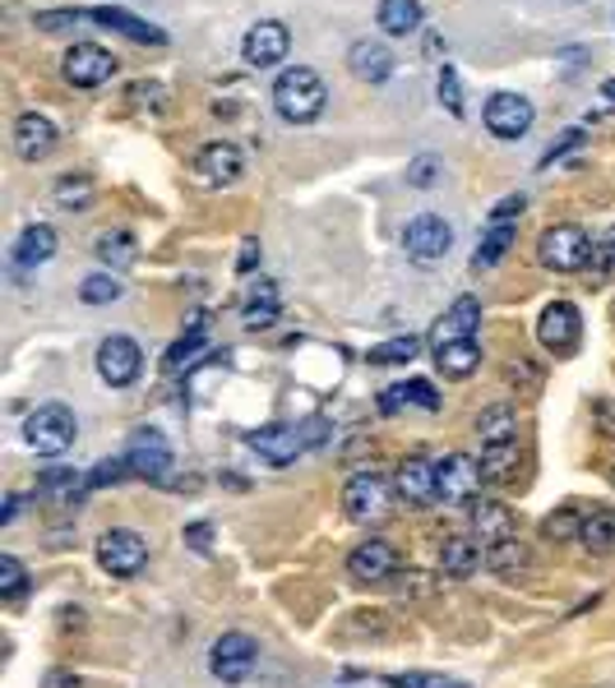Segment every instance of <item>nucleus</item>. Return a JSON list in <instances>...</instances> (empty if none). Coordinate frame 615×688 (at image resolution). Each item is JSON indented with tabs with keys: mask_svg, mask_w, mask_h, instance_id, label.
Returning <instances> with one entry per match:
<instances>
[{
	"mask_svg": "<svg viewBox=\"0 0 615 688\" xmlns=\"http://www.w3.org/2000/svg\"><path fill=\"white\" fill-rule=\"evenodd\" d=\"M324 102H329V88L311 66H287L279 75V83H273V107H279V116L292 120V125L315 120L324 111Z\"/></svg>",
	"mask_w": 615,
	"mask_h": 688,
	"instance_id": "1",
	"label": "nucleus"
},
{
	"mask_svg": "<svg viewBox=\"0 0 615 688\" xmlns=\"http://www.w3.org/2000/svg\"><path fill=\"white\" fill-rule=\"evenodd\" d=\"M75 434H79V421L66 402H42L38 412L23 421V444L42 458H60L75 444Z\"/></svg>",
	"mask_w": 615,
	"mask_h": 688,
	"instance_id": "2",
	"label": "nucleus"
},
{
	"mask_svg": "<svg viewBox=\"0 0 615 688\" xmlns=\"http://www.w3.org/2000/svg\"><path fill=\"white\" fill-rule=\"evenodd\" d=\"M593 249H597V245L588 240V232H583V227L556 223V227L541 232L537 259H541V268H550V273H578V268L593 264Z\"/></svg>",
	"mask_w": 615,
	"mask_h": 688,
	"instance_id": "3",
	"label": "nucleus"
},
{
	"mask_svg": "<svg viewBox=\"0 0 615 688\" xmlns=\"http://www.w3.org/2000/svg\"><path fill=\"white\" fill-rule=\"evenodd\" d=\"M260 666V642L251 633H223L208 647V670L223 684H245L251 670Z\"/></svg>",
	"mask_w": 615,
	"mask_h": 688,
	"instance_id": "4",
	"label": "nucleus"
},
{
	"mask_svg": "<svg viewBox=\"0 0 615 688\" xmlns=\"http://www.w3.org/2000/svg\"><path fill=\"white\" fill-rule=\"evenodd\" d=\"M172 444L163 440L158 430H139L135 440L126 444V472L139 476V481H153V485H167L172 481Z\"/></svg>",
	"mask_w": 615,
	"mask_h": 688,
	"instance_id": "5",
	"label": "nucleus"
},
{
	"mask_svg": "<svg viewBox=\"0 0 615 688\" xmlns=\"http://www.w3.org/2000/svg\"><path fill=\"white\" fill-rule=\"evenodd\" d=\"M98 564L111 573V578H135L144 564H148V541L130 527H111L102 531L98 541Z\"/></svg>",
	"mask_w": 615,
	"mask_h": 688,
	"instance_id": "6",
	"label": "nucleus"
},
{
	"mask_svg": "<svg viewBox=\"0 0 615 688\" xmlns=\"http://www.w3.org/2000/svg\"><path fill=\"white\" fill-rule=\"evenodd\" d=\"M449 245H453V227L445 223V217H436V213L412 217L408 232H403V249H408V259H417V264H440L449 255Z\"/></svg>",
	"mask_w": 615,
	"mask_h": 688,
	"instance_id": "7",
	"label": "nucleus"
},
{
	"mask_svg": "<svg viewBox=\"0 0 615 688\" xmlns=\"http://www.w3.org/2000/svg\"><path fill=\"white\" fill-rule=\"evenodd\" d=\"M389 494L393 490H389V481L380 472H357L348 481V490H343V513L352 522H380L389 513Z\"/></svg>",
	"mask_w": 615,
	"mask_h": 688,
	"instance_id": "8",
	"label": "nucleus"
},
{
	"mask_svg": "<svg viewBox=\"0 0 615 688\" xmlns=\"http://www.w3.org/2000/svg\"><path fill=\"white\" fill-rule=\"evenodd\" d=\"M436 472H440V499L445 504H477V494H481V462H472L468 453H449L436 462Z\"/></svg>",
	"mask_w": 615,
	"mask_h": 688,
	"instance_id": "9",
	"label": "nucleus"
},
{
	"mask_svg": "<svg viewBox=\"0 0 615 688\" xmlns=\"http://www.w3.org/2000/svg\"><path fill=\"white\" fill-rule=\"evenodd\" d=\"M287 51H292V33H287V23H279V19H260L251 33H245V42H241L245 66H255V70H273L279 60H287Z\"/></svg>",
	"mask_w": 615,
	"mask_h": 688,
	"instance_id": "10",
	"label": "nucleus"
},
{
	"mask_svg": "<svg viewBox=\"0 0 615 688\" xmlns=\"http://www.w3.org/2000/svg\"><path fill=\"white\" fill-rule=\"evenodd\" d=\"M241 171H245V158H241V148L227 144V139L204 144L195 153V180L204 185V190H223V185L241 180Z\"/></svg>",
	"mask_w": 615,
	"mask_h": 688,
	"instance_id": "11",
	"label": "nucleus"
},
{
	"mask_svg": "<svg viewBox=\"0 0 615 688\" xmlns=\"http://www.w3.org/2000/svg\"><path fill=\"white\" fill-rule=\"evenodd\" d=\"M578 337H583V320H578V309H574L569 301H550V305L541 309V320H537V342H541L546 352L565 356V352H574V347H578Z\"/></svg>",
	"mask_w": 615,
	"mask_h": 688,
	"instance_id": "12",
	"label": "nucleus"
},
{
	"mask_svg": "<svg viewBox=\"0 0 615 688\" xmlns=\"http://www.w3.org/2000/svg\"><path fill=\"white\" fill-rule=\"evenodd\" d=\"M139 370H144V352H139V342L135 337H107L102 347H98V374L111 384V389H130L139 380Z\"/></svg>",
	"mask_w": 615,
	"mask_h": 688,
	"instance_id": "13",
	"label": "nucleus"
},
{
	"mask_svg": "<svg viewBox=\"0 0 615 688\" xmlns=\"http://www.w3.org/2000/svg\"><path fill=\"white\" fill-rule=\"evenodd\" d=\"M393 490H398V499H403V504H412V509L436 504V499H440V472H436V462H430V458H408L403 466H398Z\"/></svg>",
	"mask_w": 615,
	"mask_h": 688,
	"instance_id": "14",
	"label": "nucleus"
},
{
	"mask_svg": "<svg viewBox=\"0 0 615 688\" xmlns=\"http://www.w3.org/2000/svg\"><path fill=\"white\" fill-rule=\"evenodd\" d=\"M533 102L518 98V92H496V98L486 102V130L496 139H518L533 130Z\"/></svg>",
	"mask_w": 615,
	"mask_h": 688,
	"instance_id": "15",
	"label": "nucleus"
},
{
	"mask_svg": "<svg viewBox=\"0 0 615 688\" xmlns=\"http://www.w3.org/2000/svg\"><path fill=\"white\" fill-rule=\"evenodd\" d=\"M111 70H116V60H111V51H102L98 42H75V47L66 51V79H70L75 88H98V83L111 79Z\"/></svg>",
	"mask_w": 615,
	"mask_h": 688,
	"instance_id": "16",
	"label": "nucleus"
},
{
	"mask_svg": "<svg viewBox=\"0 0 615 688\" xmlns=\"http://www.w3.org/2000/svg\"><path fill=\"white\" fill-rule=\"evenodd\" d=\"M251 444L269 466H292L301 453H305V434L296 430V425H264V430H255Z\"/></svg>",
	"mask_w": 615,
	"mask_h": 688,
	"instance_id": "17",
	"label": "nucleus"
},
{
	"mask_svg": "<svg viewBox=\"0 0 615 688\" xmlns=\"http://www.w3.org/2000/svg\"><path fill=\"white\" fill-rule=\"evenodd\" d=\"M477 324H481V301L477 296H458L449 309H445V320L430 328V347H449V342H468L477 337Z\"/></svg>",
	"mask_w": 615,
	"mask_h": 688,
	"instance_id": "18",
	"label": "nucleus"
},
{
	"mask_svg": "<svg viewBox=\"0 0 615 688\" xmlns=\"http://www.w3.org/2000/svg\"><path fill=\"white\" fill-rule=\"evenodd\" d=\"M393 569H398V550H393L384 537L361 541V546L348 554V573H352L357 582H384V578H393Z\"/></svg>",
	"mask_w": 615,
	"mask_h": 688,
	"instance_id": "19",
	"label": "nucleus"
},
{
	"mask_svg": "<svg viewBox=\"0 0 615 688\" xmlns=\"http://www.w3.org/2000/svg\"><path fill=\"white\" fill-rule=\"evenodd\" d=\"M51 148H56V125L47 116H38V111H23L14 120V153L23 163H42Z\"/></svg>",
	"mask_w": 615,
	"mask_h": 688,
	"instance_id": "20",
	"label": "nucleus"
},
{
	"mask_svg": "<svg viewBox=\"0 0 615 688\" xmlns=\"http://www.w3.org/2000/svg\"><path fill=\"white\" fill-rule=\"evenodd\" d=\"M472 531H477L481 550H490V546H500V541L518 537V531H514V513H509L505 504H496V499H481V504H472Z\"/></svg>",
	"mask_w": 615,
	"mask_h": 688,
	"instance_id": "21",
	"label": "nucleus"
},
{
	"mask_svg": "<svg viewBox=\"0 0 615 688\" xmlns=\"http://www.w3.org/2000/svg\"><path fill=\"white\" fill-rule=\"evenodd\" d=\"M481 564H486V550L477 541H468V537H449L440 546V569H445V578H472Z\"/></svg>",
	"mask_w": 615,
	"mask_h": 688,
	"instance_id": "22",
	"label": "nucleus"
},
{
	"mask_svg": "<svg viewBox=\"0 0 615 688\" xmlns=\"http://www.w3.org/2000/svg\"><path fill=\"white\" fill-rule=\"evenodd\" d=\"M348 66H352V75L365 79V83H384V79L393 75V56H389L380 42H352Z\"/></svg>",
	"mask_w": 615,
	"mask_h": 688,
	"instance_id": "23",
	"label": "nucleus"
},
{
	"mask_svg": "<svg viewBox=\"0 0 615 688\" xmlns=\"http://www.w3.org/2000/svg\"><path fill=\"white\" fill-rule=\"evenodd\" d=\"M56 255V232L47 227V223H38V227H28L19 240H14V249H10V259H14V268H38V264H47Z\"/></svg>",
	"mask_w": 615,
	"mask_h": 688,
	"instance_id": "24",
	"label": "nucleus"
},
{
	"mask_svg": "<svg viewBox=\"0 0 615 688\" xmlns=\"http://www.w3.org/2000/svg\"><path fill=\"white\" fill-rule=\"evenodd\" d=\"M88 19H98L102 28H116V33H126V38H135V42H153V47H163V42H167L163 28H153V23L135 19L130 10H111V6H102V10H88Z\"/></svg>",
	"mask_w": 615,
	"mask_h": 688,
	"instance_id": "25",
	"label": "nucleus"
},
{
	"mask_svg": "<svg viewBox=\"0 0 615 688\" xmlns=\"http://www.w3.org/2000/svg\"><path fill=\"white\" fill-rule=\"evenodd\" d=\"M477 434H481V444H514L518 440V412L505 402L486 406V412L477 416Z\"/></svg>",
	"mask_w": 615,
	"mask_h": 688,
	"instance_id": "26",
	"label": "nucleus"
},
{
	"mask_svg": "<svg viewBox=\"0 0 615 688\" xmlns=\"http://www.w3.org/2000/svg\"><path fill=\"white\" fill-rule=\"evenodd\" d=\"M436 365H440L445 380H468V374L481 365L477 337H468V342H449V347H440V352H436Z\"/></svg>",
	"mask_w": 615,
	"mask_h": 688,
	"instance_id": "27",
	"label": "nucleus"
},
{
	"mask_svg": "<svg viewBox=\"0 0 615 688\" xmlns=\"http://www.w3.org/2000/svg\"><path fill=\"white\" fill-rule=\"evenodd\" d=\"M486 569H490V573H505V578L528 573V569H533V550L523 546L518 537H509V541H500V546L486 550Z\"/></svg>",
	"mask_w": 615,
	"mask_h": 688,
	"instance_id": "28",
	"label": "nucleus"
},
{
	"mask_svg": "<svg viewBox=\"0 0 615 688\" xmlns=\"http://www.w3.org/2000/svg\"><path fill=\"white\" fill-rule=\"evenodd\" d=\"M403 402H417V406H426V412H440V393H436V384H430V380L393 384V389H384V397H380L384 412H398Z\"/></svg>",
	"mask_w": 615,
	"mask_h": 688,
	"instance_id": "29",
	"label": "nucleus"
},
{
	"mask_svg": "<svg viewBox=\"0 0 615 688\" xmlns=\"http://www.w3.org/2000/svg\"><path fill=\"white\" fill-rule=\"evenodd\" d=\"M380 28L393 38H408L421 28V0H380Z\"/></svg>",
	"mask_w": 615,
	"mask_h": 688,
	"instance_id": "30",
	"label": "nucleus"
},
{
	"mask_svg": "<svg viewBox=\"0 0 615 688\" xmlns=\"http://www.w3.org/2000/svg\"><path fill=\"white\" fill-rule=\"evenodd\" d=\"M273 320H279V287L269 277H260V283H251V296H245V324L269 328Z\"/></svg>",
	"mask_w": 615,
	"mask_h": 688,
	"instance_id": "31",
	"label": "nucleus"
},
{
	"mask_svg": "<svg viewBox=\"0 0 615 688\" xmlns=\"http://www.w3.org/2000/svg\"><path fill=\"white\" fill-rule=\"evenodd\" d=\"M578 541L588 546L593 554H615V513L611 509L588 513V518H583V527H578Z\"/></svg>",
	"mask_w": 615,
	"mask_h": 688,
	"instance_id": "32",
	"label": "nucleus"
},
{
	"mask_svg": "<svg viewBox=\"0 0 615 688\" xmlns=\"http://www.w3.org/2000/svg\"><path fill=\"white\" fill-rule=\"evenodd\" d=\"M514 236H518V223H490V232H486L481 249H477V255H472V264H477V268H490V264H500V259L509 255Z\"/></svg>",
	"mask_w": 615,
	"mask_h": 688,
	"instance_id": "33",
	"label": "nucleus"
},
{
	"mask_svg": "<svg viewBox=\"0 0 615 688\" xmlns=\"http://www.w3.org/2000/svg\"><path fill=\"white\" fill-rule=\"evenodd\" d=\"M518 466V440L514 444H481V472L486 481H509Z\"/></svg>",
	"mask_w": 615,
	"mask_h": 688,
	"instance_id": "34",
	"label": "nucleus"
},
{
	"mask_svg": "<svg viewBox=\"0 0 615 688\" xmlns=\"http://www.w3.org/2000/svg\"><path fill=\"white\" fill-rule=\"evenodd\" d=\"M88 199H94V180H88V176H66V180H56V204L66 208V213H84Z\"/></svg>",
	"mask_w": 615,
	"mask_h": 688,
	"instance_id": "35",
	"label": "nucleus"
},
{
	"mask_svg": "<svg viewBox=\"0 0 615 688\" xmlns=\"http://www.w3.org/2000/svg\"><path fill=\"white\" fill-rule=\"evenodd\" d=\"M98 259L111 264V268L135 264V240H130L126 232H102V236H98Z\"/></svg>",
	"mask_w": 615,
	"mask_h": 688,
	"instance_id": "36",
	"label": "nucleus"
},
{
	"mask_svg": "<svg viewBox=\"0 0 615 688\" xmlns=\"http://www.w3.org/2000/svg\"><path fill=\"white\" fill-rule=\"evenodd\" d=\"M417 347H421V342L412 333L408 337H389V342H380V347H371V356H365V361H371V365H398V361H412Z\"/></svg>",
	"mask_w": 615,
	"mask_h": 688,
	"instance_id": "37",
	"label": "nucleus"
},
{
	"mask_svg": "<svg viewBox=\"0 0 615 688\" xmlns=\"http://www.w3.org/2000/svg\"><path fill=\"white\" fill-rule=\"evenodd\" d=\"M120 292V277L116 273H94V277H84V287H79V296L88 301V305H107V301H116Z\"/></svg>",
	"mask_w": 615,
	"mask_h": 688,
	"instance_id": "38",
	"label": "nucleus"
},
{
	"mask_svg": "<svg viewBox=\"0 0 615 688\" xmlns=\"http://www.w3.org/2000/svg\"><path fill=\"white\" fill-rule=\"evenodd\" d=\"M84 485H88V481H79L75 472H47V476H42V494H51L56 504H75V499L84 494Z\"/></svg>",
	"mask_w": 615,
	"mask_h": 688,
	"instance_id": "39",
	"label": "nucleus"
},
{
	"mask_svg": "<svg viewBox=\"0 0 615 688\" xmlns=\"http://www.w3.org/2000/svg\"><path fill=\"white\" fill-rule=\"evenodd\" d=\"M28 587V573L14 554H0V601H19Z\"/></svg>",
	"mask_w": 615,
	"mask_h": 688,
	"instance_id": "40",
	"label": "nucleus"
},
{
	"mask_svg": "<svg viewBox=\"0 0 615 688\" xmlns=\"http://www.w3.org/2000/svg\"><path fill=\"white\" fill-rule=\"evenodd\" d=\"M578 527H583V518H574L569 509H565V513H550V518L541 522L546 537H578Z\"/></svg>",
	"mask_w": 615,
	"mask_h": 688,
	"instance_id": "41",
	"label": "nucleus"
},
{
	"mask_svg": "<svg viewBox=\"0 0 615 688\" xmlns=\"http://www.w3.org/2000/svg\"><path fill=\"white\" fill-rule=\"evenodd\" d=\"M593 268H597V273H615V227L597 240V249H593Z\"/></svg>",
	"mask_w": 615,
	"mask_h": 688,
	"instance_id": "42",
	"label": "nucleus"
},
{
	"mask_svg": "<svg viewBox=\"0 0 615 688\" xmlns=\"http://www.w3.org/2000/svg\"><path fill=\"white\" fill-rule=\"evenodd\" d=\"M440 102H445V107H449L453 116H458V111H463V98H458V75H453L449 66L440 70Z\"/></svg>",
	"mask_w": 615,
	"mask_h": 688,
	"instance_id": "43",
	"label": "nucleus"
},
{
	"mask_svg": "<svg viewBox=\"0 0 615 688\" xmlns=\"http://www.w3.org/2000/svg\"><path fill=\"white\" fill-rule=\"evenodd\" d=\"M408 180L426 190V185H436V180H440V163H436V158H417L412 171H408Z\"/></svg>",
	"mask_w": 615,
	"mask_h": 688,
	"instance_id": "44",
	"label": "nucleus"
},
{
	"mask_svg": "<svg viewBox=\"0 0 615 688\" xmlns=\"http://www.w3.org/2000/svg\"><path fill=\"white\" fill-rule=\"evenodd\" d=\"M523 217V195H509L496 204V213H490V223H518Z\"/></svg>",
	"mask_w": 615,
	"mask_h": 688,
	"instance_id": "45",
	"label": "nucleus"
},
{
	"mask_svg": "<svg viewBox=\"0 0 615 688\" xmlns=\"http://www.w3.org/2000/svg\"><path fill=\"white\" fill-rule=\"evenodd\" d=\"M398 688H463V684H449V679H436V675H403L393 679Z\"/></svg>",
	"mask_w": 615,
	"mask_h": 688,
	"instance_id": "46",
	"label": "nucleus"
},
{
	"mask_svg": "<svg viewBox=\"0 0 615 688\" xmlns=\"http://www.w3.org/2000/svg\"><path fill=\"white\" fill-rule=\"evenodd\" d=\"M38 23L47 28V33H56V28H66V23H75V14H70V10H66V14H42Z\"/></svg>",
	"mask_w": 615,
	"mask_h": 688,
	"instance_id": "47",
	"label": "nucleus"
},
{
	"mask_svg": "<svg viewBox=\"0 0 615 688\" xmlns=\"http://www.w3.org/2000/svg\"><path fill=\"white\" fill-rule=\"evenodd\" d=\"M47 688H79V679L66 675V670H51V675H47Z\"/></svg>",
	"mask_w": 615,
	"mask_h": 688,
	"instance_id": "48",
	"label": "nucleus"
},
{
	"mask_svg": "<svg viewBox=\"0 0 615 688\" xmlns=\"http://www.w3.org/2000/svg\"><path fill=\"white\" fill-rule=\"evenodd\" d=\"M186 537H191V546H195V550H208V527H204V522H199V527H191Z\"/></svg>",
	"mask_w": 615,
	"mask_h": 688,
	"instance_id": "49",
	"label": "nucleus"
},
{
	"mask_svg": "<svg viewBox=\"0 0 615 688\" xmlns=\"http://www.w3.org/2000/svg\"><path fill=\"white\" fill-rule=\"evenodd\" d=\"M602 92H606V102L615 107V79H606V83H602Z\"/></svg>",
	"mask_w": 615,
	"mask_h": 688,
	"instance_id": "50",
	"label": "nucleus"
}]
</instances>
